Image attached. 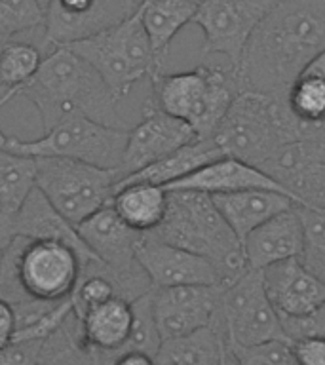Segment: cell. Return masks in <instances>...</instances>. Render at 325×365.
<instances>
[{
	"label": "cell",
	"mask_w": 325,
	"mask_h": 365,
	"mask_svg": "<svg viewBox=\"0 0 325 365\" xmlns=\"http://www.w3.org/2000/svg\"><path fill=\"white\" fill-rule=\"evenodd\" d=\"M262 279L268 299L279 316H306L325 302V284L299 259H287L264 268Z\"/></svg>",
	"instance_id": "ac0fdd59"
},
{
	"label": "cell",
	"mask_w": 325,
	"mask_h": 365,
	"mask_svg": "<svg viewBox=\"0 0 325 365\" xmlns=\"http://www.w3.org/2000/svg\"><path fill=\"white\" fill-rule=\"evenodd\" d=\"M153 314L162 342L190 335L215 322L221 302L219 285H177L150 291Z\"/></svg>",
	"instance_id": "5bb4252c"
},
{
	"label": "cell",
	"mask_w": 325,
	"mask_h": 365,
	"mask_svg": "<svg viewBox=\"0 0 325 365\" xmlns=\"http://www.w3.org/2000/svg\"><path fill=\"white\" fill-rule=\"evenodd\" d=\"M80 344L88 352L114 359L130 339L133 325L131 302L120 297L90 308L78 319Z\"/></svg>",
	"instance_id": "44dd1931"
},
{
	"label": "cell",
	"mask_w": 325,
	"mask_h": 365,
	"mask_svg": "<svg viewBox=\"0 0 325 365\" xmlns=\"http://www.w3.org/2000/svg\"><path fill=\"white\" fill-rule=\"evenodd\" d=\"M46 19L40 0H0V36L11 40L17 34L42 31Z\"/></svg>",
	"instance_id": "1f68e13d"
},
{
	"label": "cell",
	"mask_w": 325,
	"mask_h": 365,
	"mask_svg": "<svg viewBox=\"0 0 325 365\" xmlns=\"http://www.w3.org/2000/svg\"><path fill=\"white\" fill-rule=\"evenodd\" d=\"M259 170L299 205L325 207V139L302 137L285 143Z\"/></svg>",
	"instance_id": "4fadbf2b"
},
{
	"label": "cell",
	"mask_w": 325,
	"mask_h": 365,
	"mask_svg": "<svg viewBox=\"0 0 325 365\" xmlns=\"http://www.w3.org/2000/svg\"><path fill=\"white\" fill-rule=\"evenodd\" d=\"M82 259L73 247L51 240L14 236L0 250V299L23 302H59L73 295Z\"/></svg>",
	"instance_id": "277c9868"
},
{
	"label": "cell",
	"mask_w": 325,
	"mask_h": 365,
	"mask_svg": "<svg viewBox=\"0 0 325 365\" xmlns=\"http://www.w3.org/2000/svg\"><path fill=\"white\" fill-rule=\"evenodd\" d=\"M154 365H230L227 335L219 318L204 329L162 342L154 354Z\"/></svg>",
	"instance_id": "d4e9b609"
},
{
	"label": "cell",
	"mask_w": 325,
	"mask_h": 365,
	"mask_svg": "<svg viewBox=\"0 0 325 365\" xmlns=\"http://www.w3.org/2000/svg\"><path fill=\"white\" fill-rule=\"evenodd\" d=\"M6 42H8V38H2V36H0V50H2V46H4Z\"/></svg>",
	"instance_id": "b9f144b4"
},
{
	"label": "cell",
	"mask_w": 325,
	"mask_h": 365,
	"mask_svg": "<svg viewBox=\"0 0 325 365\" xmlns=\"http://www.w3.org/2000/svg\"><path fill=\"white\" fill-rule=\"evenodd\" d=\"M325 50V0H282L251 33L234 71L239 91L287 103L291 86Z\"/></svg>",
	"instance_id": "6da1fadb"
},
{
	"label": "cell",
	"mask_w": 325,
	"mask_h": 365,
	"mask_svg": "<svg viewBox=\"0 0 325 365\" xmlns=\"http://www.w3.org/2000/svg\"><path fill=\"white\" fill-rule=\"evenodd\" d=\"M42 342L14 341L0 350V365H40Z\"/></svg>",
	"instance_id": "d590c367"
},
{
	"label": "cell",
	"mask_w": 325,
	"mask_h": 365,
	"mask_svg": "<svg viewBox=\"0 0 325 365\" xmlns=\"http://www.w3.org/2000/svg\"><path fill=\"white\" fill-rule=\"evenodd\" d=\"M217 316L227 344L255 346L268 341H289L279 314L267 295L262 270L247 268L232 284L221 287Z\"/></svg>",
	"instance_id": "8fae6325"
},
{
	"label": "cell",
	"mask_w": 325,
	"mask_h": 365,
	"mask_svg": "<svg viewBox=\"0 0 325 365\" xmlns=\"http://www.w3.org/2000/svg\"><path fill=\"white\" fill-rule=\"evenodd\" d=\"M200 0H143L137 11L141 16L156 59L164 63L171 40L185 25L192 23Z\"/></svg>",
	"instance_id": "f1b7e54d"
},
{
	"label": "cell",
	"mask_w": 325,
	"mask_h": 365,
	"mask_svg": "<svg viewBox=\"0 0 325 365\" xmlns=\"http://www.w3.org/2000/svg\"><path fill=\"white\" fill-rule=\"evenodd\" d=\"M150 101L173 118L187 122L198 139H210L222 116L239 93L230 67L198 65L182 73H156L150 76Z\"/></svg>",
	"instance_id": "8992f818"
},
{
	"label": "cell",
	"mask_w": 325,
	"mask_h": 365,
	"mask_svg": "<svg viewBox=\"0 0 325 365\" xmlns=\"http://www.w3.org/2000/svg\"><path fill=\"white\" fill-rule=\"evenodd\" d=\"M150 291L139 297V299H135V301H131L133 325H131L130 339H128V342L122 348V352H143L153 356V358L154 354L158 352L160 344H162V336H160L156 322H154Z\"/></svg>",
	"instance_id": "d6a6232c"
},
{
	"label": "cell",
	"mask_w": 325,
	"mask_h": 365,
	"mask_svg": "<svg viewBox=\"0 0 325 365\" xmlns=\"http://www.w3.org/2000/svg\"><path fill=\"white\" fill-rule=\"evenodd\" d=\"M196 139L198 137L187 122L165 114L148 99L141 122L128 130L124 160L118 170L120 179L145 170L147 165L158 162Z\"/></svg>",
	"instance_id": "2e32d148"
},
{
	"label": "cell",
	"mask_w": 325,
	"mask_h": 365,
	"mask_svg": "<svg viewBox=\"0 0 325 365\" xmlns=\"http://www.w3.org/2000/svg\"><path fill=\"white\" fill-rule=\"evenodd\" d=\"M40 2H42V4H44V6H46V2H48V0H40Z\"/></svg>",
	"instance_id": "ee69618b"
},
{
	"label": "cell",
	"mask_w": 325,
	"mask_h": 365,
	"mask_svg": "<svg viewBox=\"0 0 325 365\" xmlns=\"http://www.w3.org/2000/svg\"><path fill=\"white\" fill-rule=\"evenodd\" d=\"M6 93L11 99L25 97L33 103L46 130L74 114L122 128L116 97L93 67L67 46L51 48L42 59L38 73L27 84L17 90H6Z\"/></svg>",
	"instance_id": "7a4b0ae2"
},
{
	"label": "cell",
	"mask_w": 325,
	"mask_h": 365,
	"mask_svg": "<svg viewBox=\"0 0 325 365\" xmlns=\"http://www.w3.org/2000/svg\"><path fill=\"white\" fill-rule=\"evenodd\" d=\"M276 0H204L192 23L204 33L202 56L221 53L236 71L257 25L274 10Z\"/></svg>",
	"instance_id": "7c38bea8"
},
{
	"label": "cell",
	"mask_w": 325,
	"mask_h": 365,
	"mask_svg": "<svg viewBox=\"0 0 325 365\" xmlns=\"http://www.w3.org/2000/svg\"><path fill=\"white\" fill-rule=\"evenodd\" d=\"M36 160V188L74 227L113 202L116 170H101L67 158Z\"/></svg>",
	"instance_id": "9c48e42d"
},
{
	"label": "cell",
	"mask_w": 325,
	"mask_h": 365,
	"mask_svg": "<svg viewBox=\"0 0 325 365\" xmlns=\"http://www.w3.org/2000/svg\"><path fill=\"white\" fill-rule=\"evenodd\" d=\"M110 365H154V358L143 352H122Z\"/></svg>",
	"instance_id": "f35d334b"
},
{
	"label": "cell",
	"mask_w": 325,
	"mask_h": 365,
	"mask_svg": "<svg viewBox=\"0 0 325 365\" xmlns=\"http://www.w3.org/2000/svg\"><path fill=\"white\" fill-rule=\"evenodd\" d=\"M0 250H2V245H0Z\"/></svg>",
	"instance_id": "7dc6e473"
},
{
	"label": "cell",
	"mask_w": 325,
	"mask_h": 365,
	"mask_svg": "<svg viewBox=\"0 0 325 365\" xmlns=\"http://www.w3.org/2000/svg\"><path fill=\"white\" fill-rule=\"evenodd\" d=\"M125 141V128H114L74 114L51 125L38 139L8 137L6 148L31 158H67L118 171L124 160Z\"/></svg>",
	"instance_id": "ba28073f"
},
{
	"label": "cell",
	"mask_w": 325,
	"mask_h": 365,
	"mask_svg": "<svg viewBox=\"0 0 325 365\" xmlns=\"http://www.w3.org/2000/svg\"><path fill=\"white\" fill-rule=\"evenodd\" d=\"M279 319L291 342L296 339H310V336L325 339V302L306 316H296V318L279 316Z\"/></svg>",
	"instance_id": "e575fe53"
},
{
	"label": "cell",
	"mask_w": 325,
	"mask_h": 365,
	"mask_svg": "<svg viewBox=\"0 0 325 365\" xmlns=\"http://www.w3.org/2000/svg\"><path fill=\"white\" fill-rule=\"evenodd\" d=\"M227 346L234 365H299L289 341H268L255 346Z\"/></svg>",
	"instance_id": "836d02e7"
},
{
	"label": "cell",
	"mask_w": 325,
	"mask_h": 365,
	"mask_svg": "<svg viewBox=\"0 0 325 365\" xmlns=\"http://www.w3.org/2000/svg\"><path fill=\"white\" fill-rule=\"evenodd\" d=\"M38 46L21 40H8L0 50V84L6 90H17L27 84L42 65Z\"/></svg>",
	"instance_id": "f546056e"
},
{
	"label": "cell",
	"mask_w": 325,
	"mask_h": 365,
	"mask_svg": "<svg viewBox=\"0 0 325 365\" xmlns=\"http://www.w3.org/2000/svg\"><path fill=\"white\" fill-rule=\"evenodd\" d=\"M122 2H124L125 8H128V10H130L131 14H133V11H135L137 8H139V4H141L143 0H122Z\"/></svg>",
	"instance_id": "60d3db41"
},
{
	"label": "cell",
	"mask_w": 325,
	"mask_h": 365,
	"mask_svg": "<svg viewBox=\"0 0 325 365\" xmlns=\"http://www.w3.org/2000/svg\"><path fill=\"white\" fill-rule=\"evenodd\" d=\"M276 2H282V0H276Z\"/></svg>",
	"instance_id": "bcb514c9"
},
{
	"label": "cell",
	"mask_w": 325,
	"mask_h": 365,
	"mask_svg": "<svg viewBox=\"0 0 325 365\" xmlns=\"http://www.w3.org/2000/svg\"><path fill=\"white\" fill-rule=\"evenodd\" d=\"M200 2H204V0H200Z\"/></svg>",
	"instance_id": "c3c4849f"
},
{
	"label": "cell",
	"mask_w": 325,
	"mask_h": 365,
	"mask_svg": "<svg viewBox=\"0 0 325 365\" xmlns=\"http://www.w3.org/2000/svg\"><path fill=\"white\" fill-rule=\"evenodd\" d=\"M17 331L16 310L10 302L0 299V350L14 342Z\"/></svg>",
	"instance_id": "74e56055"
},
{
	"label": "cell",
	"mask_w": 325,
	"mask_h": 365,
	"mask_svg": "<svg viewBox=\"0 0 325 365\" xmlns=\"http://www.w3.org/2000/svg\"><path fill=\"white\" fill-rule=\"evenodd\" d=\"M167 211L153 236L194 255L217 268L221 287L232 284L247 270L244 245L222 219L210 194L194 190H167Z\"/></svg>",
	"instance_id": "3957f363"
},
{
	"label": "cell",
	"mask_w": 325,
	"mask_h": 365,
	"mask_svg": "<svg viewBox=\"0 0 325 365\" xmlns=\"http://www.w3.org/2000/svg\"><path fill=\"white\" fill-rule=\"evenodd\" d=\"M21 236L29 240H51V242H61V244L73 247L82 259V267L91 261H97V257L88 250V245L76 232V227L68 222L53 205L44 198V194L38 188H34L29 194L27 202L23 204L19 215H17L14 228H11V238Z\"/></svg>",
	"instance_id": "7402d4cb"
},
{
	"label": "cell",
	"mask_w": 325,
	"mask_h": 365,
	"mask_svg": "<svg viewBox=\"0 0 325 365\" xmlns=\"http://www.w3.org/2000/svg\"><path fill=\"white\" fill-rule=\"evenodd\" d=\"M287 107L310 137H321L325 124V50L308 63L287 93Z\"/></svg>",
	"instance_id": "83f0119b"
},
{
	"label": "cell",
	"mask_w": 325,
	"mask_h": 365,
	"mask_svg": "<svg viewBox=\"0 0 325 365\" xmlns=\"http://www.w3.org/2000/svg\"><path fill=\"white\" fill-rule=\"evenodd\" d=\"M302 222V250L299 261L325 284V207L296 204Z\"/></svg>",
	"instance_id": "4dcf8cb0"
},
{
	"label": "cell",
	"mask_w": 325,
	"mask_h": 365,
	"mask_svg": "<svg viewBox=\"0 0 325 365\" xmlns=\"http://www.w3.org/2000/svg\"><path fill=\"white\" fill-rule=\"evenodd\" d=\"M228 354H230V352H228ZM230 365H234V361H232V358H230Z\"/></svg>",
	"instance_id": "f6af8a7d"
},
{
	"label": "cell",
	"mask_w": 325,
	"mask_h": 365,
	"mask_svg": "<svg viewBox=\"0 0 325 365\" xmlns=\"http://www.w3.org/2000/svg\"><path fill=\"white\" fill-rule=\"evenodd\" d=\"M321 137L325 139V124H324V128H321Z\"/></svg>",
	"instance_id": "7bdbcfd3"
},
{
	"label": "cell",
	"mask_w": 325,
	"mask_h": 365,
	"mask_svg": "<svg viewBox=\"0 0 325 365\" xmlns=\"http://www.w3.org/2000/svg\"><path fill=\"white\" fill-rule=\"evenodd\" d=\"M137 262L147 274L153 289L177 285H219L217 268L207 259L165 244L150 232L143 234L135 250Z\"/></svg>",
	"instance_id": "e0dca14e"
},
{
	"label": "cell",
	"mask_w": 325,
	"mask_h": 365,
	"mask_svg": "<svg viewBox=\"0 0 325 365\" xmlns=\"http://www.w3.org/2000/svg\"><path fill=\"white\" fill-rule=\"evenodd\" d=\"M291 350L299 365H325V339H296Z\"/></svg>",
	"instance_id": "8d00e7d4"
},
{
	"label": "cell",
	"mask_w": 325,
	"mask_h": 365,
	"mask_svg": "<svg viewBox=\"0 0 325 365\" xmlns=\"http://www.w3.org/2000/svg\"><path fill=\"white\" fill-rule=\"evenodd\" d=\"M217 158H222V154L219 153V148L213 145L211 139H196L185 147L177 148L175 153L167 154L158 162L147 165L145 170L120 179L114 188L120 185H130V182H150L160 187H170Z\"/></svg>",
	"instance_id": "4316f807"
},
{
	"label": "cell",
	"mask_w": 325,
	"mask_h": 365,
	"mask_svg": "<svg viewBox=\"0 0 325 365\" xmlns=\"http://www.w3.org/2000/svg\"><path fill=\"white\" fill-rule=\"evenodd\" d=\"M67 48L93 67L116 101L124 99L137 82L162 71L137 10L113 27Z\"/></svg>",
	"instance_id": "52a82bcc"
},
{
	"label": "cell",
	"mask_w": 325,
	"mask_h": 365,
	"mask_svg": "<svg viewBox=\"0 0 325 365\" xmlns=\"http://www.w3.org/2000/svg\"><path fill=\"white\" fill-rule=\"evenodd\" d=\"M76 232L97 261L113 274L120 299L131 302L153 289L135 257L143 234L128 227L114 211L113 204L103 205L101 210L76 225Z\"/></svg>",
	"instance_id": "30bf717a"
},
{
	"label": "cell",
	"mask_w": 325,
	"mask_h": 365,
	"mask_svg": "<svg viewBox=\"0 0 325 365\" xmlns=\"http://www.w3.org/2000/svg\"><path fill=\"white\" fill-rule=\"evenodd\" d=\"M249 188L276 190V192L289 196L284 188L279 187L278 182L272 181L259 168L245 164L242 160L228 158V156H222V158H217L210 162V164L202 165L200 170L192 171L190 175H187L181 181L165 187V190H194V192H204L210 194V196H215V194L249 190Z\"/></svg>",
	"instance_id": "ffe728a7"
},
{
	"label": "cell",
	"mask_w": 325,
	"mask_h": 365,
	"mask_svg": "<svg viewBox=\"0 0 325 365\" xmlns=\"http://www.w3.org/2000/svg\"><path fill=\"white\" fill-rule=\"evenodd\" d=\"M302 137L310 135L291 114L287 103L255 91H239L210 139L222 156L259 168L282 145Z\"/></svg>",
	"instance_id": "5b68a950"
},
{
	"label": "cell",
	"mask_w": 325,
	"mask_h": 365,
	"mask_svg": "<svg viewBox=\"0 0 325 365\" xmlns=\"http://www.w3.org/2000/svg\"><path fill=\"white\" fill-rule=\"evenodd\" d=\"M211 200L222 219L228 222V227L238 236L239 242H244L262 222L296 205L289 196L276 192V190H264V188L215 194L211 196Z\"/></svg>",
	"instance_id": "603a6c76"
},
{
	"label": "cell",
	"mask_w": 325,
	"mask_h": 365,
	"mask_svg": "<svg viewBox=\"0 0 325 365\" xmlns=\"http://www.w3.org/2000/svg\"><path fill=\"white\" fill-rule=\"evenodd\" d=\"M36 188V160L0 148V245L11 240L16 222L29 194Z\"/></svg>",
	"instance_id": "cb8c5ba5"
},
{
	"label": "cell",
	"mask_w": 325,
	"mask_h": 365,
	"mask_svg": "<svg viewBox=\"0 0 325 365\" xmlns=\"http://www.w3.org/2000/svg\"><path fill=\"white\" fill-rule=\"evenodd\" d=\"M8 101H10V99H8V97H6L4 93H2V96H0V108L4 107V105ZM6 145H8V135H6L4 131L0 130V148H6Z\"/></svg>",
	"instance_id": "ab89813d"
},
{
	"label": "cell",
	"mask_w": 325,
	"mask_h": 365,
	"mask_svg": "<svg viewBox=\"0 0 325 365\" xmlns=\"http://www.w3.org/2000/svg\"><path fill=\"white\" fill-rule=\"evenodd\" d=\"M44 10L42 40L50 50L90 38L131 16L122 0H48Z\"/></svg>",
	"instance_id": "9a60e30c"
},
{
	"label": "cell",
	"mask_w": 325,
	"mask_h": 365,
	"mask_svg": "<svg viewBox=\"0 0 325 365\" xmlns=\"http://www.w3.org/2000/svg\"><path fill=\"white\" fill-rule=\"evenodd\" d=\"M242 244L245 262L251 270H264L276 262L299 259L302 250V222L296 205L262 222Z\"/></svg>",
	"instance_id": "d6986e66"
},
{
	"label": "cell",
	"mask_w": 325,
	"mask_h": 365,
	"mask_svg": "<svg viewBox=\"0 0 325 365\" xmlns=\"http://www.w3.org/2000/svg\"><path fill=\"white\" fill-rule=\"evenodd\" d=\"M165 187L150 182H130L114 188L113 207L118 217L135 232H153L164 221L167 211Z\"/></svg>",
	"instance_id": "484cf974"
}]
</instances>
